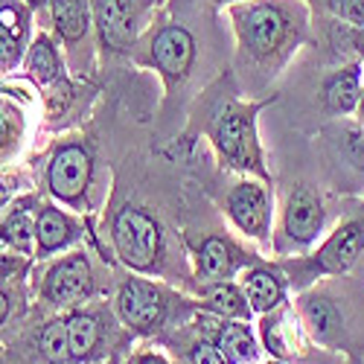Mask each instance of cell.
Instances as JSON below:
<instances>
[{
    "mask_svg": "<svg viewBox=\"0 0 364 364\" xmlns=\"http://www.w3.org/2000/svg\"><path fill=\"white\" fill-rule=\"evenodd\" d=\"M210 303H213L216 312H225V315H245V300L242 294L233 289V286H216L210 291Z\"/></svg>",
    "mask_w": 364,
    "mask_h": 364,
    "instance_id": "obj_23",
    "label": "cell"
},
{
    "mask_svg": "<svg viewBox=\"0 0 364 364\" xmlns=\"http://www.w3.org/2000/svg\"><path fill=\"white\" fill-rule=\"evenodd\" d=\"M283 33H286V18L274 6L248 9L245 23H242V38H245L251 53H257V55H265V53L274 50L280 44Z\"/></svg>",
    "mask_w": 364,
    "mask_h": 364,
    "instance_id": "obj_6",
    "label": "cell"
},
{
    "mask_svg": "<svg viewBox=\"0 0 364 364\" xmlns=\"http://www.w3.org/2000/svg\"><path fill=\"white\" fill-rule=\"evenodd\" d=\"M248 286V300H251V306L259 309V312H268V309H274L277 303H280V280L274 274H268V271H254V274H248L245 280Z\"/></svg>",
    "mask_w": 364,
    "mask_h": 364,
    "instance_id": "obj_15",
    "label": "cell"
},
{
    "mask_svg": "<svg viewBox=\"0 0 364 364\" xmlns=\"http://www.w3.org/2000/svg\"><path fill=\"white\" fill-rule=\"evenodd\" d=\"M0 23L6 26V33H9L15 41H21V36H23V12H21V9L4 6V9H0Z\"/></svg>",
    "mask_w": 364,
    "mask_h": 364,
    "instance_id": "obj_27",
    "label": "cell"
},
{
    "mask_svg": "<svg viewBox=\"0 0 364 364\" xmlns=\"http://www.w3.org/2000/svg\"><path fill=\"white\" fill-rule=\"evenodd\" d=\"M222 347H225L233 358H242V361L257 358V344H254V338H251V332H248L245 326H239V323L225 326V332H222Z\"/></svg>",
    "mask_w": 364,
    "mask_h": 364,
    "instance_id": "obj_20",
    "label": "cell"
},
{
    "mask_svg": "<svg viewBox=\"0 0 364 364\" xmlns=\"http://www.w3.org/2000/svg\"><path fill=\"white\" fill-rule=\"evenodd\" d=\"M15 134H18V114L6 105H0V149L12 146Z\"/></svg>",
    "mask_w": 364,
    "mask_h": 364,
    "instance_id": "obj_24",
    "label": "cell"
},
{
    "mask_svg": "<svg viewBox=\"0 0 364 364\" xmlns=\"http://www.w3.org/2000/svg\"><path fill=\"white\" fill-rule=\"evenodd\" d=\"M6 312H9V297H6V294H0V323H4Z\"/></svg>",
    "mask_w": 364,
    "mask_h": 364,
    "instance_id": "obj_30",
    "label": "cell"
},
{
    "mask_svg": "<svg viewBox=\"0 0 364 364\" xmlns=\"http://www.w3.org/2000/svg\"><path fill=\"white\" fill-rule=\"evenodd\" d=\"M216 146L230 166H257V146L251 132V117L242 111H228L213 126Z\"/></svg>",
    "mask_w": 364,
    "mask_h": 364,
    "instance_id": "obj_2",
    "label": "cell"
},
{
    "mask_svg": "<svg viewBox=\"0 0 364 364\" xmlns=\"http://www.w3.org/2000/svg\"><path fill=\"white\" fill-rule=\"evenodd\" d=\"M119 315H123V321L129 326H137V329H149L155 326L164 315V303H161V294L146 286V283H126L123 289H119Z\"/></svg>",
    "mask_w": 364,
    "mask_h": 364,
    "instance_id": "obj_5",
    "label": "cell"
},
{
    "mask_svg": "<svg viewBox=\"0 0 364 364\" xmlns=\"http://www.w3.org/2000/svg\"><path fill=\"white\" fill-rule=\"evenodd\" d=\"M193 38L187 29H178V26H169L164 29V33L155 38V44H151V58H155V65L164 70V76L169 82L181 79L190 65H193Z\"/></svg>",
    "mask_w": 364,
    "mask_h": 364,
    "instance_id": "obj_4",
    "label": "cell"
},
{
    "mask_svg": "<svg viewBox=\"0 0 364 364\" xmlns=\"http://www.w3.org/2000/svg\"><path fill=\"white\" fill-rule=\"evenodd\" d=\"M306 318L312 332L321 341H332L341 332V315L326 297H309L306 300Z\"/></svg>",
    "mask_w": 364,
    "mask_h": 364,
    "instance_id": "obj_13",
    "label": "cell"
},
{
    "mask_svg": "<svg viewBox=\"0 0 364 364\" xmlns=\"http://www.w3.org/2000/svg\"><path fill=\"white\" fill-rule=\"evenodd\" d=\"M41 350L50 361L70 358V338H68V323L55 321L41 332Z\"/></svg>",
    "mask_w": 364,
    "mask_h": 364,
    "instance_id": "obj_21",
    "label": "cell"
},
{
    "mask_svg": "<svg viewBox=\"0 0 364 364\" xmlns=\"http://www.w3.org/2000/svg\"><path fill=\"white\" fill-rule=\"evenodd\" d=\"M114 242H117L119 257L134 268H149L161 251L158 225L146 213L132 210V207L119 210V216L114 219Z\"/></svg>",
    "mask_w": 364,
    "mask_h": 364,
    "instance_id": "obj_1",
    "label": "cell"
},
{
    "mask_svg": "<svg viewBox=\"0 0 364 364\" xmlns=\"http://www.w3.org/2000/svg\"><path fill=\"white\" fill-rule=\"evenodd\" d=\"M347 151L358 166H364V134L361 132H355V129L347 132Z\"/></svg>",
    "mask_w": 364,
    "mask_h": 364,
    "instance_id": "obj_28",
    "label": "cell"
},
{
    "mask_svg": "<svg viewBox=\"0 0 364 364\" xmlns=\"http://www.w3.org/2000/svg\"><path fill=\"white\" fill-rule=\"evenodd\" d=\"M193 364H225V355L213 347H196L193 350Z\"/></svg>",
    "mask_w": 364,
    "mask_h": 364,
    "instance_id": "obj_29",
    "label": "cell"
},
{
    "mask_svg": "<svg viewBox=\"0 0 364 364\" xmlns=\"http://www.w3.org/2000/svg\"><path fill=\"white\" fill-rule=\"evenodd\" d=\"M140 364H166V361H164L161 355H143V358H140Z\"/></svg>",
    "mask_w": 364,
    "mask_h": 364,
    "instance_id": "obj_31",
    "label": "cell"
},
{
    "mask_svg": "<svg viewBox=\"0 0 364 364\" xmlns=\"http://www.w3.org/2000/svg\"><path fill=\"white\" fill-rule=\"evenodd\" d=\"M97 21L105 44L123 50L134 38V12L132 0H97Z\"/></svg>",
    "mask_w": 364,
    "mask_h": 364,
    "instance_id": "obj_10",
    "label": "cell"
},
{
    "mask_svg": "<svg viewBox=\"0 0 364 364\" xmlns=\"http://www.w3.org/2000/svg\"><path fill=\"white\" fill-rule=\"evenodd\" d=\"M87 286H90V265H87V257L76 254V257H68L65 262H58V265L50 271V274H47L44 294H47L53 303H65V300L79 297Z\"/></svg>",
    "mask_w": 364,
    "mask_h": 364,
    "instance_id": "obj_8",
    "label": "cell"
},
{
    "mask_svg": "<svg viewBox=\"0 0 364 364\" xmlns=\"http://www.w3.org/2000/svg\"><path fill=\"white\" fill-rule=\"evenodd\" d=\"M68 338H70V358H85L100 341V329L94 318L76 315L68 321Z\"/></svg>",
    "mask_w": 364,
    "mask_h": 364,
    "instance_id": "obj_17",
    "label": "cell"
},
{
    "mask_svg": "<svg viewBox=\"0 0 364 364\" xmlns=\"http://www.w3.org/2000/svg\"><path fill=\"white\" fill-rule=\"evenodd\" d=\"M361 114H364V100H361Z\"/></svg>",
    "mask_w": 364,
    "mask_h": 364,
    "instance_id": "obj_33",
    "label": "cell"
},
{
    "mask_svg": "<svg viewBox=\"0 0 364 364\" xmlns=\"http://www.w3.org/2000/svg\"><path fill=\"white\" fill-rule=\"evenodd\" d=\"M361 245H364V225H347L344 230H338L326 242L318 262L326 271H347L355 262Z\"/></svg>",
    "mask_w": 364,
    "mask_h": 364,
    "instance_id": "obj_11",
    "label": "cell"
},
{
    "mask_svg": "<svg viewBox=\"0 0 364 364\" xmlns=\"http://www.w3.org/2000/svg\"><path fill=\"white\" fill-rule=\"evenodd\" d=\"M228 210L233 222L254 236H262L268 228V201L259 184H239L230 198H228Z\"/></svg>",
    "mask_w": 364,
    "mask_h": 364,
    "instance_id": "obj_7",
    "label": "cell"
},
{
    "mask_svg": "<svg viewBox=\"0 0 364 364\" xmlns=\"http://www.w3.org/2000/svg\"><path fill=\"white\" fill-rule=\"evenodd\" d=\"M53 18L58 33L76 41L87 29V4L85 0H53Z\"/></svg>",
    "mask_w": 364,
    "mask_h": 364,
    "instance_id": "obj_12",
    "label": "cell"
},
{
    "mask_svg": "<svg viewBox=\"0 0 364 364\" xmlns=\"http://www.w3.org/2000/svg\"><path fill=\"white\" fill-rule=\"evenodd\" d=\"M36 236H38V245L41 251H55V248H62L65 242L73 236V228L70 222L62 216V213H55V210H44V213L38 216V228H36Z\"/></svg>",
    "mask_w": 364,
    "mask_h": 364,
    "instance_id": "obj_14",
    "label": "cell"
},
{
    "mask_svg": "<svg viewBox=\"0 0 364 364\" xmlns=\"http://www.w3.org/2000/svg\"><path fill=\"white\" fill-rule=\"evenodd\" d=\"M358 97V73L347 70L326 85V105L332 111H350Z\"/></svg>",
    "mask_w": 364,
    "mask_h": 364,
    "instance_id": "obj_18",
    "label": "cell"
},
{
    "mask_svg": "<svg viewBox=\"0 0 364 364\" xmlns=\"http://www.w3.org/2000/svg\"><path fill=\"white\" fill-rule=\"evenodd\" d=\"M4 239L21 251H29V245H33V225H29V216L23 210L9 216V222L4 225Z\"/></svg>",
    "mask_w": 364,
    "mask_h": 364,
    "instance_id": "obj_22",
    "label": "cell"
},
{
    "mask_svg": "<svg viewBox=\"0 0 364 364\" xmlns=\"http://www.w3.org/2000/svg\"><path fill=\"white\" fill-rule=\"evenodd\" d=\"M236 265V257L228 242L222 239H207L201 248V271L207 277H228Z\"/></svg>",
    "mask_w": 364,
    "mask_h": 364,
    "instance_id": "obj_16",
    "label": "cell"
},
{
    "mask_svg": "<svg viewBox=\"0 0 364 364\" xmlns=\"http://www.w3.org/2000/svg\"><path fill=\"white\" fill-rule=\"evenodd\" d=\"M323 225V210L321 201L309 193V190H294V196L289 198V210H286V230L291 239L297 242H309L318 236Z\"/></svg>",
    "mask_w": 364,
    "mask_h": 364,
    "instance_id": "obj_9",
    "label": "cell"
},
{
    "mask_svg": "<svg viewBox=\"0 0 364 364\" xmlns=\"http://www.w3.org/2000/svg\"><path fill=\"white\" fill-rule=\"evenodd\" d=\"M33 4H41V0H33Z\"/></svg>",
    "mask_w": 364,
    "mask_h": 364,
    "instance_id": "obj_34",
    "label": "cell"
},
{
    "mask_svg": "<svg viewBox=\"0 0 364 364\" xmlns=\"http://www.w3.org/2000/svg\"><path fill=\"white\" fill-rule=\"evenodd\" d=\"M15 44L18 41L6 33V26L0 23V70H6V68H12L18 62V47Z\"/></svg>",
    "mask_w": 364,
    "mask_h": 364,
    "instance_id": "obj_26",
    "label": "cell"
},
{
    "mask_svg": "<svg viewBox=\"0 0 364 364\" xmlns=\"http://www.w3.org/2000/svg\"><path fill=\"white\" fill-rule=\"evenodd\" d=\"M26 68L29 73H33L38 82H50L58 70V55L53 50V44L47 38H38L33 44V50H29V58H26Z\"/></svg>",
    "mask_w": 364,
    "mask_h": 364,
    "instance_id": "obj_19",
    "label": "cell"
},
{
    "mask_svg": "<svg viewBox=\"0 0 364 364\" xmlns=\"http://www.w3.org/2000/svg\"><path fill=\"white\" fill-rule=\"evenodd\" d=\"M90 175V158L79 146H65L50 164V187L62 198H76Z\"/></svg>",
    "mask_w": 364,
    "mask_h": 364,
    "instance_id": "obj_3",
    "label": "cell"
},
{
    "mask_svg": "<svg viewBox=\"0 0 364 364\" xmlns=\"http://www.w3.org/2000/svg\"><path fill=\"white\" fill-rule=\"evenodd\" d=\"M6 268H9V265H6L4 259H0V280H4V277H6Z\"/></svg>",
    "mask_w": 364,
    "mask_h": 364,
    "instance_id": "obj_32",
    "label": "cell"
},
{
    "mask_svg": "<svg viewBox=\"0 0 364 364\" xmlns=\"http://www.w3.org/2000/svg\"><path fill=\"white\" fill-rule=\"evenodd\" d=\"M329 6L353 23H364V0H329Z\"/></svg>",
    "mask_w": 364,
    "mask_h": 364,
    "instance_id": "obj_25",
    "label": "cell"
}]
</instances>
